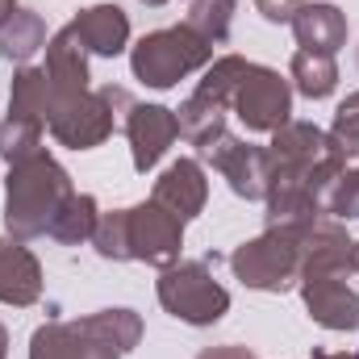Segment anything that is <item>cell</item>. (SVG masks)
<instances>
[{
  "label": "cell",
  "mask_w": 359,
  "mask_h": 359,
  "mask_svg": "<svg viewBox=\"0 0 359 359\" xmlns=\"http://www.w3.org/2000/svg\"><path fill=\"white\" fill-rule=\"evenodd\" d=\"M42 72H46V84H50V104L88 92V50H84V42L76 38L72 25H63V29L46 42V63H42Z\"/></svg>",
  "instance_id": "obj_13"
},
{
  "label": "cell",
  "mask_w": 359,
  "mask_h": 359,
  "mask_svg": "<svg viewBox=\"0 0 359 359\" xmlns=\"http://www.w3.org/2000/svg\"><path fill=\"white\" fill-rule=\"evenodd\" d=\"M142 343L134 309H96L76 322H46L29 339V359H121Z\"/></svg>",
  "instance_id": "obj_3"
},
{
  "label": "cell",
  "mask_w": 359,
  "mask_h": 359,
  "mask_svg": "<svg viewBox=\"0 0 359 359\" xmlns=\"http://www.w3.org/2000/svg\"><path fill=\"white\" fill-rule=\"evenodd\" d=\"M92 247L100 259H113V264H126L130 251H126V209H113V213H100L96 230H92Z\"/></svg>",
  "instance_id": "obj_26"
},
{
  "label": "cell",
  "mask_w": 359,
  "mask_h": 359,
  "mask_svg": "<svg viewBox=\"0 0 359 359\" xmlns=\"http://www.w3.org/2000/svg\"><path fill=\"white\" fill-rule=\"evenodd\" d=\"M130 92L117 88V84H104L96 92H80V96H67V100H55L50 104V117H46V130L55 142L72 147V151H92L100 147L113 130H117V117L130 113Z\"/></svg>",
  "instance_id": "obj_5"
},
{
  "label": "cell",
  "mask_w": 359,
  "mask_h": 359,
  "mask_svg": "<svg viewBox=\"0 0 359 359\" xmlns=\"http://www.w3.org/2000/svg\"><path fill=\"white\" fill-rule=\"evenodd\" d=\"M38 297H42L38 255L17 238H0V305L29 309V305H38Z\"/></svg>",
  "instance_id": "obj_15"
},
{
  "label": "cell",
  "mask_w": 359,
  "mask_h": 359,
  "mask_svg": "<svg viewBox=\"0 0 359 359\" xmlns=\"http://www.w3.org/2000/svg\"><path fill=\"white\" fill-rule=\"evenodd\" d=\"M309 318L326 330H355L359 326V292L347 284V271H305L297 280Z\"/></svg>",
  "instance_id": "obj_11"
},
{
  "label": "cell",
  "mask_w": 359,
  "mask_h": 359,
  "mask_svg": "<svg viewBox=\"0 0 359 359\" xmlns=\"http://www.w3.org/2000/svg\"><path fill=\"white\" fill-rule=\"evenodd\" d=\"M38 50H46V21L29 8H13L4 21H0V59L25 67Z\"/></svg>",
  "instance_id": "obj_19"
},
{
  "label": "cell",
  "mask_w": 359,
  "mask_h": 359,
  "mask_svg": "<svg viewBox=\"0 0 359 359\" xmlns=\"http://www.w3.org/2000/svg\"><path fill=\"white\" fill-rule=\"evenodd\" d=\"M155 297L176 322H188V326H213L230 313V292L217 284L205 259L163 268L155 280Z\"/></svg>",
  "instance_id": "obj_7"
},
{
  "label": "cell",
  "mask_w": 359,
  "mask_h": 359,
  "mask_svg": "<svg viewBox=\"0 0 359 359\" xmlns=\"http://www.w3.org/2000/svg\"><path fill=\"white\" fill-rule=\"evenodd\" d=\"M72 192L76 188H72L67 168L50 151H38V155L13 163L8 180H4V230H8V238H17V243L42 238Z\"/></svg>",
  "instance_id": "obj_2"
},
{
  "label": "cell",
  "mask_w": 359,
  "mask_h": 359,
  "mask_svg": "<svg viewBox=\"0 0 359 359\" xmlns=\"http://www.w3.org/2000/svg\"><path fill=\"white\" fill-rule=\"evenodd\" d=\"M326 134L334 138V147H339L347 159L359 155V92H351V96L334 109V126H330Z\"/></svg>",
  "instance_id": "obj_28"
},
{
  "label": "cell",
  "mask_w": 359,
  "mask_h": 359,
  "mask_svg": "<svg viewBox=\"0 0 359 359\" xmlns=\"http://www.w3.org/2000/svg\"><path fill=\"white\" fill-rule=\"evenodd\" d=\"M355 63H359V50H355Z\"/></svg>",
  "instance_id": "obj_36"
},
{
  "label": "cell",
  "mask_w": 359,
  "mask_h": 359,
  "mask_svg": "<svg viewBox=\"0 0 359 359\" xmlns=\"http://www.w3.org/2000/svg\"><path fill=\"white\" fill-rule=\"evenodd\" d=\"M196 359H259L251 347H238V343H226V347H205Z\"/></svg>",
  "instance_id": "obj_30"
},
{
  "label": "cell",
  "mask_w": 359,
  "mask_h": 359,
  "mask_svg": "<svg viewBox=\"0 0 359 359\" xmlns=\"http://www.w3.org/2000/svg\"><path fill=\"white\" fill-rule=\"evenodd\" d=\"M326 217L334 222H355L359 217V168L343 172L326 192Z\"/></svg>",
  "instance_id": "obj_27"
},
{
  "label": "cell",
  "mask_w": 359,
  "mask_h": 359,
  "mask_svg": "<svg viewBox=\"0 0 359 359\" xmlns=\"http://www.w3.org/2000/svg\"><path fill=\"white\" fill-rule=\"evenodd\" d=\"M230 109L238 113V121L251 134H276L284 121H292V84L264 63H251V72L243 76V84L234 92Z\"/></svg>",
  "instance_id": "obj_8"
},
{
  "label": "cell",
  "mask_w": 359,
  "mask_h": 359,
  "mask_svg": "<svg viewBox=\"0 0 359 359\" xmlns=\"http://www.w3.org/2000/svg\"><path fill=\"white\" fill-rule=\"evenodd\" d=\"M288 76H292V88L309 100H326L330 92L339 88V67H334V55H313V50H297L292 63H288Z\"/></svg>",
  "instance_id": "obj_22"
},
{
  "label": "cell",
  "mask_w": 359,
  "mask_h": 359,
  "mask_svg": "<svg viewBox=\"0 0 359 359\" xmlns=\"http://www.w3.org/2000/svg\"><path fill=\"white\" fill-rule=\"evenodd\" d=\"M351 271H359V238H351Z\"/></svg>",
  "instance_id": "obj_31"
},
{
  "label": "cell",
  "mask_w": 359,
  "mask_h": 359,
  "mask_svg": "<svg viewBox=\"0 0 359 359\" xmlns=\"http://www.w3.org/2000/svg\"><path fill=\"white\" fill-rule=\"evenodd\" d=\"M230 271L255 292H288L301 280V226H268L230 251Z\"/></svg>",
  "instance_id": "obj_6"
},
{
  "label": "cell",
  "mask_w": 359,
  "mask_h": 359,
  "mask_svg": "<svg viewBox=\"0 0 359 359\" xmlns=\"http://www.w3.org/2000/svg\"><path fill=\"white\" fill-rule=\"evenodd\" d=\"M255 8H259V17L271 21V25H288V21L297 17L301 0H255Z\"/></svg>",
  "instance_id": "obj_29"
},
{
  "label": "cell",
  "mask_w": 359,
  "mask_h": 359,
  "mask_svg": "<svg viewBox=\"0 0 359 359\" xmlns=\"http://www.w3.org/2000/svg\"><path fill=\"white\" fill-rule=\"evenodd\" d=\"M126 138H130V155H134V172H151L180 138L176 109L168 104H130L126 113Z\"/></svg>",
  "instance_id": "obj_12"
},
{
  "label": "cell",
  "mask_w": 359,
  "mask_h": 359,
  "mask_svg": "<svg viewBox=\"0 0 359 359\" xmlns=\"http://www.w3.org/2000/svg\"><path fill=\"white\" fill-rule=\"evenodd\" d=\"M155 205H163L172 217L180 222H192L205 213V201H209V180H205V168L196 159H176L163 176L155 180Z\"/></svg>",
  "instance_id": "obj_14"
},
{
  "label": "cell",
  "mask_w": 359,
  "mask_h": 359,
  "mask_svg": "<svg viewBox=\"0 0 359 359\" xmlns=\"http://www.w3.org/2000/svg\"><path fill=\"white\" fill-rule=\"evenodd\" d=\"M247 72H251V63H247L243 55H222V59H213V63L205 67V76H201L196 92L230 109V100H234V92H238V84H243Z\"/></svg>",
  "instance_id": "obj_24"
},
{
  "label": "cell",
  "mask_w": 359,
  "mask_h": 359,
  "mask_svg": "<svg viewBox=\"0 0 359 359\" xmlns=\"http://www.w3.org/2000/svg\"><path fill=\"white\" fill-rule=\"evenodd\" d=\"M347 172V155L313 121H284L268 147V226L326 217V192Z\"/></svg>",
  "instance_id": "obj_1"
},
{
  "label": "cell",
  "mask_w": 359,
  "mask_h": 359,
  "mask_svg": "<svg viewBox=\"0 0 359 359\" xmlns=\"http://www.w3.org/2000/svg\"><path fill=\"white\" fill-rule=\"evenodd\" d=\"M96 222H100L96 196H88V192H72V196L63 201V209L55 213V222H50L46 234H50L55 243H63V247H80V243H92Z\"/></svg>",
  "instance_id": "obj_20"
},
{
  "label": "cell",
  "mask_w": 359,
  "mask_h": 359,
  "mask_svg": "<svg viewBox=\"0 0 359 359\" xmlns=\"http://www.w3.org/2000/svg\"><path fill=\"white\" fill-rule=\"evenodd\" d=\"M8 355V330H4V326H0V359Z\"/></svg>",
  "instance_id": "obj_34"
},
{
  "label": "cell",
  "mask_w": 359,
  "mask_h": 359,
  "mask_svg": "<svg viewBox=\"0 0 359 359\" xmlns=\"http://www.w3.org/2000/svg\"><path fill=\"white\" fill-rule=\"evenodd\" d=\"M8 117H25V121H42L50 117V84L42 67H17L13 92H8Z\"/></svg>",
  "instance_id": "obj_21"
},
{
  "label": "cell",
  "mask_w": 359,
  "mask_h": 359,
  "mask_svg": "<svg viewBox=\"0 0 359 359\" xmlns=\"http://www.w3.org/2000/svg\"><path fill=\"white\" fill-rule=\"evenodd\" d=\"M301 4H309V0H301Z\"/></svg>",
  "instance_id": "obj_37"
},
{
  "label": "cell",
  "mask_w": 359,
  "mask_h": 359,
  "mask_svg": "<svg viewBox=\"0 0 359 359\" xmlns=\"http://www.w3.org/2000/svg\"><path fill=\"white\" fill-rule=\"evenodd\" d=\"M213 63V46L205 38H196L188 25H168L155 29L147 38H138V46L130 50V72L134 80H142L147 88H176L184 76L201 72Z\"/></svg>",
  "instance_id": "obj_4"
},
{
  "label": "cell",
  "mask_w": 359,
  "mask_h": 359,
  "mask_svg": "<svg viewBox=\"0 0 359 359\" xmlns=\"http://www.w3.org/2000/svg\"><path fill=\"white\" fill-rule=\"evenodd\" d=\"M72 29L76 38L84 42L88 55H100V59H117L126 46H130V17L117 8V4H92V8H80L72 17Z\"/></svg>",
  "instance_id": "obj_16"
},
{
  "label": "cell",
  "mask_w": 359,
  "mask_h": 359,
  "mask_svg": "<svg viewBox=\"0 0 359 359\" xmlns=\"http://www.w3.org/2000/svg\"><path fill=\"white\" fill-rule=\"evenodd\" d=\"M292 34H297V46L301 50H313V55H339L347 46V13L334 8V4H301L297 17L288 21Z\"/></svg>",
  "instance_id": "obj_17"
},
{
  "label": "cell",
  "mask_w": 359,
  "mask_h": 359,
  "mask_svg": "<svg viewBox=\"0 0 359 359\" xmlns=\"http://www.w3.org/2000/svg\"><path fill=\"white\" fill-rule=\"evenodd\" d=\"M355 359H359V355H355Z\"/></svg>",
  "instance_id": "obj_38"
},
{
  "label": "cell",
  "mask_w": 359,
  "mask_h": 359,
  "mask_svg": "<svg viewBox=\"0 0 359 359\" xmlns=\"http://www.w3.org/2000/svg\"><path fill=\"white\" fill-rule=\"evenodd\" d=\"M13 8H17V0H0V21H4V17H8Z\"/></svg>",
  "instance_id": "obj_33"
},
{
  "label": "cell",
  "mask_w": 359,
  "mask_h": 359,
  "mask_svg": "<svg viewBox=\"0 0 359 359\" xmlns=\"http://www.w3.org/2000/svg\"><path fill=\"white\" fill-rule=\"evenodd\" d=\"M138 4H151V8H159V4H168V0H138Z\"/></svg>",
  "instance_id": "obj_35"
},
{
  "label": "cell",
  "mask_w": 359,
  "mask_h": 359,
  "mask_svg": "<svg viewBox=\"0 0 359 359\" xmlns=\"http://www.w3.org/2000/svg\"><path fill=\"white\" fill-rule=\"evenodd\" d=\"M126 251H130V259L151 264L159 271L172 268V264H180V251H184V222L155 201L126 209Z\"/></svg>",
  "instance_id": "obj_9"
},
{
  "label": "cell",
  "mask_w": 359,
  "mask_h": 359,
  "mask_svg": "<svg viewBox=\"0 0 359 359\" xmlns=\"http://www.w3.org/2000/svg\"><path fill=\"white\" fill-rule=\"evenodd\" d=\"M234 8H238V0H192L184 25H188L196 38H205L209 46H222V42H230Z\"/></svg>",
  "instance_id": "obj_23"
},
{
  "label": "cell",
  "mask_w": 359,
  "mask_h": 359,
  "mask_svg": "<svg viewBox=\"0 0 359 359\" xmlns=\"http://www.w3.org/2000/svg\"><path fill=\"white\" fill-rule=\"evenodd\" d=\"M42 134H46V126H42V121L4 117V121H0V159L13 168V163H21V159L38 155V151H42Z\"/></svg>",
  "instance_id": "obj_25"
},
{
  "label": "cell",
  "mask_w": 359,
  "mask_h": 359,
  "mask_svg": "<svg viewBox=\"0 0 359 359\" xmlns=\"http://www.w3.org/2000/svg\"><path fill=\"white\" fill-rule=\"evenodd\" d=\"M176 126H180V138L205 155V151L226 134V104H217V100L192 92V96L176 109Z\"/></svg>",
  "instance_id": "obj_18"
},
{
  "label": "cell",
  "mask_w": 359,
  "mask_h": 359,
  "mask_svg": "<svg viewBox=\"0 0 359 359\" xmlns=\"http://www.w3.org/2000/svg\"><path fill=\"white\" fill-rule=\"evenodd\" d=\"M313 359H355V355H343V351H339V355H334V351H313Z\"/></svg>",
  "instance_id": "obj_32"
},
{
  "label": "cell",
  "mask_w": 359,
  "mask_h": 359,
  "mask_svg": "<svg viewBox=\"0 0 359 359\" xmlns=\"http://www.w3.org/2000/svg\"><path fill=\"white\" fill-rule=\"evenodd\" d=\"M205 159L230 184L234 196H243V201H264L268 196V147H251L234 134H222L205 151Z\"/></svg>",
  "instance_id": "obj_10"
}]
</instances>
